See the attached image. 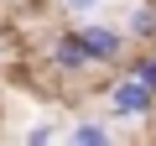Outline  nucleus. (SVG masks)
I'll use <instances>...</instances> for the list:
<instances>
[{
	"instance_id": "f257e3e1",
	"label": "nucleus",
	"mask_w": 156,
	"mask_h": 146,
	"mask_svg": "<svg viewBox=\"0 0 156 146\" xmlns=\"http://www.w3.org/2000/svg\"><path fill=\"white\" fill-rule=\"evenodd\" d=\"M109 110H115L120 120H146V115L156 110V89L140 84L135 73H125V78L109 84Z\"/></svg>"
},
{
	"instance_id": "f03ea898",
	"label": "nucleus",
	"mask_w": 156,
	"mask_h": 146,
	"mask_svg": "<svg viewBox=\"0 0 156 146\" xmlns=\"http://www.w3.org/2000/svg\"><path fill=\"white\" fill-rule=\"evenodd\" d=\"M47 63H52L57 73H68V78H78L83 68H94V57H89L83 37H78V26H68V31H57V37H52V47H47Z\"/></svg>"
},
{
	"instance_id": "7ed1b4c3",
	"label": "nucleus",
	"mask_w": 156,
	"mask_h": 146,
	"mask_svg": "<svg viewBox=\"0 0 156 146\" xmlns=\"http://www.w3.org/2000/svg\"><path fill=\"white\" fill-rule=\"evenodd\" d=\"M78 37H83V47H89L94 68H99V63H120V57H125V31H120V26L83 21V26H78Z\"/></svg>"
},
{
	"instance_id": "20e7f679",
	"label": "nucleus",
	"mask_w": 156,
	"mask_h": 146,
	"mask_svg": "<svg viewBox=\"0 0 156 146\" xmlns=\"http://www.w3.org/2000/svg\"><path fill=\"white\" fill-rule=\"evenodd\" d=\"M125 37H135V42H156V0H140V5L130 11V21H125Z\"/></svg>"
},
{
	"instance_id": "39448f33",
	"label": "nucleus",
	"mask_w": 156,
	"mask_h": 146,
	"mask_svg": "<svg viewBox=\"0 0 156 146\" xmlns=\"http://www.w3.org/2000/svg\"><path fill=\"white\" fill-rule=\"evenodd\" d=\"M68 141H73V146H104V141H109V125H99V120H78V125L68 130Z\"/></svg>"
},
{
	"instance_id": "423d86ee",
	"label": "nucleus",
	"mask_w": 156,
	"mask_h": 146,
	"mask_svg": "<svg viewBox=\"0 0 156 146\" xmlns=\"http://www.w3.org/2000/svg\"><path fill=\"white\" fill-rule=\"evenodd\" d=\"M130 73H135L140 84H151V89H156V42H151V52H140V57L130 63Z\"/></svg>"
},
{
	"instance_id": "0eeeda50",
	"label": "nucleus",
	"mask_w": 156,
	"mask_h": 146,
	"mask_svg": "<svg viewBox=\"0 0 156 146\" xmlns=\"http://www.w3.org/2000/svg\"><path fill=\"white\" fill-rule=\"evenodd\" d=\"M52 136H57V130H52V125L42 120V125H31V130H26V146H47Z\"/></svg>"
},
{
	"instance_id": "6e6552de",
	"label": "nucleus",
	"mask_w": 156,
	"mask_h": 146,
	"mask_svg": "<svg viewBox=\"0 0 156 146\" xmlns=\"http://www.w3.org/2000/svg\"><path fill=\"white\" fill-rule=\"evenodd\" d=\"M62 5H68L73 16H83V11H94V5H99V0H62Z\"/></svg>"
}]
</instances>
